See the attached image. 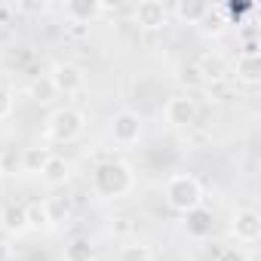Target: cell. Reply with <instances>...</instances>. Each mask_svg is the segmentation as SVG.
<instances>
[{
    "label": "cell",
    "instance_id": "20",
    "mask_svg": "<svg viewBox=\"0 0 261 261\" xmlns=\"http://www.w3.org/2000/svg\"><path fill=\"white\" fill-rule=\"evenodd\" d=\"M25 221H28V230H40V227H49V218H46L43 200L25 203Z\"/></svg>",
    "mask_w": 261,
    "mask_h": 261
},
{
    "label": "cell",
    "instance_id": "18",
    "mask_svg": "<svg viewBox=\"0 0 261 261\" xmlns=\"http://www.w3.org/2000/svg\"><path fill=\"white\" fill-rule=\"evenodd\" d=\"M28 95H31L34 101H40V105H49L59 92H56V86H53L49 74H40V77H34V80L28 83Z\"/></svg>",
    "mask_w": 261,
    "mask_h": 261
},
{
    "label": "cell",
    "instance_id": "24",
    "mask_svg": "<svg viewBox=\"0 0 261 261\" xmlns=\"http://www.w3.org/2000/svg\"><path fill=\"white\" fill-rule=\"evenodd\" d=\"M215 261H249V255H246L240 246H224V249L215 255Z\"/></svg>",
    "mask_w": 261,
    "mask_h": 261
},
{
    "label": "cell",
    "instance_id": "5",
    "mask_svg": "<svg viewBox=\"0 0 261 261\" xmlns=\"http://www.w3.org/2000/svg\"><path fill=\"white\" fill-rule=\"evenodd\" d=\"M49 80H53L59 95H77L86 86V71L74 62H56L49 71Z\"/></svg>",
    "mask_w": 261,
    "mask_h": 261
},
{
    "label": "cell",
    "instance_id": "21",
    "mask_svg": "<svg viewBox=\"0 0 261 261\" xmlns=\"http://www.w3.org/2000/svg\"><path fill=\"white\" fill-rule=\"evenodd\" d=\"M188 230L194 233V237H206L209 230H212V215L200 206V209H194V212H188Z\"/></svg>",
    "mask_w": 261,
    "mask_h": 261
},
{
    "label": "cell",
    "instance_id": "4",
    "mask_svg": "<svg viewBox=\"0 0 261 261\" xmlns=\"http://www.w3.org/2000/svg\"><path fill=\"white\" fill-rule=\"evenodd\" d=\"M108 133H111V139L120 145V148H129V145H139V139H142V133H145V123H142V117L136 114V111H117L114 117H111V123H108Z\"/></svg>",
    "mask_w": 261,
    "mask_h": 261
},
{
    "label": "cell",
    "instance_id": "17",
    "mask_svg": "<svg viewBox=\"0 0 261 261\" xmlns=\"http://www.w3.org/2000/svg\"><path fill=\"white\" fill-rule=\"evenodd\" d=\"M65 261H95V246L89 237H74L65 246Z\"/></svg>",
    "mask_w": 261,
    "mask_h": 261
},
{
    "label": "cell",
    "instance_id": "15",
    "mask_svg": "<svg viewBox=\"0 0 261 261\" xmlns=\"http://www.w3.org/2000/svg\"><path fill=\"white\" fill-rule=\"evenodd\" d=\"M53 151L46 145H34V148H25L22 151V172H31V175H40L43 166L49 163Z\"/></svg>",
    "mask_w": 261,
    "mask_h": 261
},
{
    "label": "cell",
    "instance_id": "9",
    "mask_svg": "<svg viewBox=\"0 0 261 261\" xmlns=\"http://www.w3.org/2000/svg\"><path fill=\"white\" fill-rule=\"evenodd\" d=\"M136 16V25L145 28V31H160L166 22H169V7H163L160 0H142L133 10Z\"/></svg>",
    "mask_w": 261,
    "mask_h": 261
},
{
    "label": "cell",
    "instance_id": "3",
    "mask_svg": "<svg viewBox=\"0 0 261 261\" xmlns=\"http://www.w3.org/2000/svg\"><path fill=\"white\" fill-rule=\"evenodd\" d=\"M83 133H86V114H83L80 108L65 105V108H56V111L46 117V136H49L53 142L71 145V142H77Z\"/></svg>",
    "mask_w": 261,
    "mask_h": 261
},
{
    "label": "cell",
    "instance_id": "23",
    "mask_svg": "<svg viewBox=\"0 0 261 261\" xmlns=\"http://www.w3.org/2000/svg\"><path fill=\"white\" fill-rule=\"evenodd\" d=\"M111 233H114V237H129V233H136V224L129 221L126 215H120V218H111Z\"/></svg>",
    "mask_w": 261,
    "mask_h": 261
},
{
    "label": "cell",
    "instance_id": "22",
    "mask_svg": "<svg viewBox=\"0 0 261 261\" xmlns=\"http://www.w3.org/2000/svg\"><path fill=\"white\" fill-rule=\"evenodd\" d=\"M151 258H154V252L148 243H129L120 249V261H151Z\"/></svg>",
    "mask_w": 261,
    "mask_h": 261
},
{
    "label": "cell",
    "instance_id": "2",
    "mask_svg": "<svg viewBox=\"0 0 261 261\" xmlns=\"http://www.w3.org/2000/svg\"><path fill=\"white\" fill-rule=\"evenodd\" d=\"M166 203H169L172 212H181V215L200 209L203 206V185H200V178L191 175V172L172 175L166 181Z\"/></svg>",
    "mask_w": 261,
    "mask_h": 261
},
{
    "label": "cell",
    "instance_id": "8",
    "mask_svg": "<svg viewBox=\"0 0 261 261\" xmlns=\"http://www.w3.org/2000/svg\"><path fill=\"white\" fill-rule=\"evenodd\" d=\"M194 68H197L203 86H218V83H224L230 77V65H227V59L221 53H203L194 62Z\"/></svg>",
    "mask_w": 261,
    "mask_h": 261
},
{
    "label": "cell",
    "instance_id": "28",
    "mask_svg": "<svg viewBox=\"0 0 261 261\" xmlns=\"http://www.w3.org/2000/svg\"><path fill=\"white\" fill-rule=\"evenodd\" d=\"M181 74H185V77H181V80H185V83H188V80H191V83H197V86H203V80H200V74H197V68H194V65H188V68H185V71H181Z\"/></svg>",
    "mask_w": 261,
    "mask_h": 261
},
{
    "label": "cell",
    "instance_id": "30",
    "mask_svg": "<svg viewBox=\"0 0 261 261\" xmlns=\"http://www.w3.org/2000/svg\"><path fill=\"white\" fill-rule=\"evenodd\" d=\"M0 230H4V206H0Z\"/></svg>",
    "mask_w": 261,
    "mask_h": 261
},
{
    "label": "cell",
    "instance_id": "12",
    "mask_svg": "<svg viewBox=\"0 0 261 261\" xmlns=\"http://www.w3.org/2000/svg\"><path fill=\"white\" fill-rule=\"evenodd\" d=\"M40 178H43V185H49V188H62V185H68V181H71V160L53 154L49 163L43 166Z\"/></svg>",
    "mask_w": 261,
    "mask_h": 261
},
{
    "label": "cell",
    "instance_id": "13",
    "mask_svg": "<svg viewBox=\"0 0 261 261\" xmlns=\"http://www.w3.org/2000/svg\"><path fill=\"white\" fill-rule=\"evenodd\" d=\"M43 209H46L49 227L68 224L71 215H74V203H71V197H46V200H43Z\"/></svg>",
    "mask_w": 261,
    "mask_h": 261
},
{
    "label": "cell",
    "instance_id": "11",
    "mask_svg": "<svg viewBox=\"0 0 261 261\" xmlns=\"http://www.w3.org/2000/svg\"><path fill=\"white\" fill-rule=\"evenodd\" d=\"M230 74H233L237 83H243V86L261 83V56H258V59H252V56H237V62L230 65Z\"/></svg>",
    "mask_w": 261,
    "mask_h": 261
},
{
    "label": "cell",
    "instance_id": "27",
    "mask_svg": "<svg viewBox=\"0 0 261 261\" xmlns=\"http://www.w3.org/2000/svg\"><path fill=\"white\" fill-rule=\"evenodd\" d=\"M65 31H68L71 37H77V40H83V37H89V25H83V22H74V19H68V25H65Z\"/></svg>",
    "mask_w": 261,
    "mask_h": 261
},
{
    "label": "cell",
    "instance_id": "29",
    "mask_svg": "<svg viewBox=\"0 0 261 261\" xmlns=\"http://www.w3.org/2000/svg\"><path fill=\"white\" fill-rule=\"evenodd\" d=\"M0 261H13V246L0 240Z\"/></svg>",
    "mask_w": 261,
    "mask_h": 261
},
{
    "label": "cell",
    "instance_id": "16",
    "mask_svg": "<svg viewBox=\"0 0 261 261\" xmlns=\"http://www.w3.org/2000/svg\"><path fill=\"white\" fill-rule=\"evenodd\" d=\"M4 230L10 237H22L28 230V221H25V206H4Z\"/></svg>",
    "mask_w": 261,
    "mask_h": 261
},
{
    "label": "cell",
    "instance_id": "26",
    "mask_svg": "<svg viewBox=\"0 0 261 261\" xmlns=\"http://www.w3.org/2000/svg\"><path fill=\"white\" fill-rule=\"evenodd\" d=\"M240 56H252V59H258V56H261V40H258V37H246V40L240 43Z\"/></svg>",
    "mask_w": 261,
    "mask_h": 261
},
{
    "label": "cell",
    "instance_id": "25",
    "mask_svg": "<svg viewBox=\"0 0 261 261\" xmlns=\"http://www.w3.org/2000/svg\"><path fill=\"white\" fill-rule=\"evenodd\" d=\"M13 108H16V95H13L10 89L0 86V120H7V117L13 114Z\"/></svg>",
    "mask_w": 261,
    "mask_h": 261
},
{
    "label": "cell",
    "instance_id": "6",
    "mask_svg": "<svg viewBox=\"0 0 261 261\" xmlns=\"http://www.w3.org/2000/svg\"><path fill=\"white\" fill-rule=\"evenodd\" d=\"M200 120V105L191 95H172L166 101V123L172 129H191Z\"/></svg>",
    "mask_w": 261,
    "mask_h": 261
},
{
    "label": "cell",
    "instance_id": "1",
    "mask_svg": "<svg viewBox=\"0 0 261 261\" xmlns=\"http://www.w3.org/2000/svg\"><path fill=\"white\" fill-rule=\"evenodd\" d=\"M92 194L98 200H120L133 191L136 185V172L126 160H117V157H108L101 163H95L92 169Z\"/></svg>",
    "mask_w": 261,
    "mask_h": 261
},
{
    "label": "cell",
    "instance_id": "14",
    "mask_svg": "<svg viewBox=\"0 0 261 261\" xmlns=\"http://www.w3.org/2000/svg\"><path fill=\"white\" fill-rule=\"evenodd\" d=\"M227 25H230L227 7H209L206 16H203V22H200V31H203L206 37H221V34L227 31Z\"/></svg>",
    "mask_w": 261,
    "mask_h": 261
},
{
    "label": "cell",
    "instance_id": "7",
    "mask_svg": "<svg viewBox=\"0 0 261 261\" xmlns=\"http://www.w3.org/2000/svg\"><path fill=\"white\" fill-rule=\"evenodd\" d=\"M230 233L237 237V243H246V246L258 243L261 240V215L252 206L237 209L233 218H230Z\"/></svg>",
    "mask_w": 261,
    "mask_h": 261
},
{
    "label": "cell",
    "instance_id": "10",
    "mask_svg": "<svg viewBox=\"0 0 261 261\" xmlns=\"http://www.w3.org/2000/svg\"><path fill=\"white\" fill-rule=\"evenodd\" d=\"M62 10H65V16H68V19L83 22V25H92L98 16L111 13V7H105V4H92V0H71V4H65Z\"/></svg>",
    "mask_w": 261,
    "mask_h": 261
},
{
    "label": "cell",
    "instance_id": "19",
    "mask_svg": "<svg viewBox=\"0 0 261 261\" xmlns=\"http://www.w3.org/2000/svg\"><path fill=\"white\" fill-rule=\"evenodd\" d=\"M206 10H209V4H185V0L172 7V13H175L178 22H185V25H200L203 16H206Z\"/></svg>",
    "mask_w": 261,
    "mask_h": 261
}]
</instances>
